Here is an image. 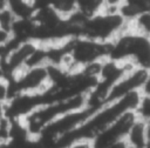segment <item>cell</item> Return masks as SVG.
I'll return each mask as SVG.
<instances>
[{
    "label": "cell",
    "instance_id": "obj_11",
    "mask_svg": "<svg viewBox=\"0 0 150 148\" xmlns=\"http://www.w3.org/2000/svg\"><path fill=\"white\" fill-rule=\"evenodd\" d=\"M9 100V80L0 76V102L6 103Z\"/></svg>",
    "mask_w": 150,
    "mask_h": 148
},
{
    "label": "cell",
    "instance_id": "obj_3",
    "mask_svg": "<svg viewBox=\"0 0 150 148\" xmlns=\"http://www.w3.org/2000/svg\"><path fill=\"white\" fill-rule=\"evenodd\" d=\"M128 21L121 14H104L100 13L89 18L82 26L80 36L98 40L112 41L120 34L128 29Z\"/></svg>",
    "mask_w": 150,
    "mask_h": 148
},
{
    "label": "cell",
    "instance_id": "obj_4",
    "mask_svg": "<svg viewBox=\"0 0 150 148\" xmlns=\"http://www.w3.org/2000/svg\"><path fill=\"white\" fill-rule=\"evenodd\" d=\"M137 114L134 110L125 112L118 119H116L111 125H109L105 129L100 132L96 136H94L90 142L93 148H108L114 143L122 141L125 139L131 125L137 119Z\"/></svg>",
    "mask_w": 150,
    "mask_h": 148
},
{
    "label": "cell",
    "instance_id": "obj_5",
    "mask_svg": "<svg viewBox=\"0 0 150 148\" xmlns=\"http://www.w3.org/2000/svg\"><path fill=\"white\" fill-rule=\"evenodd\" d=\"M41 105H45L42 93H19L5 103L6 115L9 119H22Z\"/></svg>",
    "mask_w": 150,
    "mask_h": 148
},
{
    "label": "cell",
    "instance_id": "obj_6",
    "mask_svg": "<svg viewBox=\"0 0 150 148\" xmlns=\"http://www.w3.org/2000/svg\"><path fill=\"white\" fill-rule=\"evenodd\" d=\"M148 74H149V70L136 68L131 73L124 75L110 88L108 96H107V103L118 100L131 92L141 90L148 78Z\"/></svg>",
    "mask_w": 150,
    "mask_h": 148
},
{
    "label": "cell",
    "instance_id": "obj_17",
    "mask_svg": "<svg viewBox=\"0 0 150 148\" xmlns=\"http://www.w3.org/2000/svg\"><path fill=\"white\" fill-rule=\"evenodd\" d=\"M2 75H4V69H2V61L0 59V76H2Z\"/></svg>",
    "mask_w": 150,
    "mask_h": 148
},
{
    "label": "cell",
    "instance_id": "obj_16",
    "mask_svg": "<svg viewBox=\"0 0 150 148\" xmlns=\"http://www.w3.org/2000/svg\"><path fill=\"white\" fill-rule=\"evenodd\" d=\"M146 122V136H148V141L150 142V119L145 120Z\"/></svg>",
    "mask_w": 150,
    "mask_h": 148
},
{
    "label": "cell",
    "instance_id": "obj_2",
    "mask_svg": "<svg viewBox=\"0 0 150 148\" xmlns=\"http://www.w3.org/2000/svg\"><path fill=\"white\" fill-rule=\"evenodd\" d=\"M111 41H98L84 36H71L64 40L67 53L71 60L73 73L80 70L84 65L107 59Z\"/></svg>",
    "mask_w": 150,
    "mask_h": 148
},
{
    "label": "cell",
    "instance_id": "obj_15",
    "mask_svg": "<svg viewBox=\"0 0 150 148\" xmlns=\"http://www.w3.org/2000/svg\"><path fill=\"white\" fill-rule=\"evenodd\" d=\"M8 2H9V0H0V11L7 8L8 7Z\"/></svg>",
    "mask_w": 150,
    "mask_h": 148
},
{
    "label": "cell",
    "instance_id": "obj_8",
    "mask_svg": "<svg viewBox=\"0 0 150 148\" xmlns=\"http://www.w3.org/2000/svg\"><path fill=\"white\" fill-rule=\"evenodd\" d=\"M129 31L150 38V11H143L128 22Z\"/></svg>",
    "mask_w": 150,
    "mask_h": 148
},
{
    "label": "cell",
    "instance_id": "obj_9",
    "mask_svg": "<svg viewBox=\"0 0 150 148\" xmlns=\"http://www.w3.org/2000/svg\"><path fill=\"white\" fill-rule=\"evenodd\" d=\"M76 9L87 18L100 14L104 6V0H75Z\"/></svg>",
    "mask_w": 150,
    "mask_h": 148
},
{
    "label": "cell",
    "instance_id": "obj_14",
    "mask_svg": "<svg viewBox=\"0 0 150 148\" xmlns=\"http://www.w3.org/2000/svg\"><path fill=\"white\" fill-rule=\"evenodd\" d=\"M6 116V109H5V103L0 102V122L4 120V117Z\"/></svg>",
    "mask_w": 150,
    "mask_h": 148
},
{
    "label": "cell",
    "instance_id": "obj_10",
    "mask_svg": "<svg viewBox=\"0 0 150 148\" xmlns=\"http://www.w3.org/2000/svg\"><path fill=\"white\" fill-rule=\"evenodd\" d=\"M16 20H18L16 15L12 12V9L9 7L0 11V27L2 29H6V31L12 33L13 26H14Z\"/></svg>",
    "mask_w": 150,
    "mask_h": 148
},
{
    "label": "cell",
    "instance_id": "obj_12",
    "mask_svg": "<svg viewBox=\"0 0 150 148\" xmlns=\"http://www.w3.org/2000/svg\"><path fill=\"white\" fill-rule=\"evenodd\" d=\"M12 39H13V34L0 27V46L1 45H7Z\"/></svg>",
    "mask_w": 150,
    "mask_h": 148
},
{
    "label": "cell",
    "instance_id": "obj_1",
    "mask_svg": "<svg viewBox=\"0 0 150 148\" xmlns=\"http://www.w3.org/2000/svg\"><path fill=\"white\" fill-rule=\"evenodd\" d=\"M109 59L130 60L137 68L150 70V38L129 31V28L110 42Z\"/></svg>",
    "mask_w": 150,
    "mask_h": 148
},
{
    "label": "cell",
    "instance_id": "obj_7",
    "mask_svg": "<svg viewBox=\"0 0 150 148\" xmlns=\"http://www.w3.org/2000/svg\"><path fill=\"white\" fill-rule=\"evenodd\" d=\"M124 141L130 148H145L148 144L146 136V122L143 119L137 117L131 125Z\"/></svg>",
    "mask_w": 150,
    "mask_h": 148
},
{
    "label": "cell",
    "instance_id": "obj_13",
    "mask_svg": "<svg viewBox=\"0 0 150 148\" xmlns=\"http://www.w3.org/2000/svg\"><path fill=\"white\" fill-rule=\"evenodd\" d=\"M141 92H142L143 95H145V96H150V70H149L148 78H146V80H145V82H144V85H143Z\"/></svg>",
    "mask_w": 150,
    "mask_h": 148
},
{
    "label": "cell",
    "instance_id": "obj_18",
    "mask_svg": "<svg viewBox=\"0 0 150 148\" xmlns=\"http://www.w3.org/2000/svg\"><path fill=\"white\" fill-rule=\"evenodd\" d=\"M129 148H130V147H129Z\"/></svg>",
    "mask_w": 150,
    "mask_h": 148
}]
</instances>
